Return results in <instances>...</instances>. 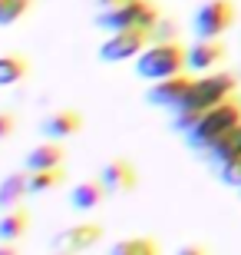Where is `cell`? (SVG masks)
Returning <instances> with one entry per match:
<instances>
[{"label": "cell", "mask_w": 241, "mask_h": 255, "mask_svg": "<svg viewBox=\"0 0 241 255\" xmlns=\"http://www.w3.org/2000/svg\"><path fill=\"white\" fill-rule=\"evenodd\" d=\"M235 90H238V80L232 73H205V76H195V86L192 93L185 96V103L175 110V129L188 132L198 126L202 113L215 110L218 103L225 100H235Z\"/></svg>", "instance_id": "1"}, {"label": "cell", "mask_w": 241, "mask_h": 255, "mask_svg": "<svg viewBox=\"0 0 241 255\" xmlns=\"http://www.w3.org/2000/svg\"><path fill=\"white\" fill-rule=\"evenodd\" d=\"M178 73H188V50L178 40L152 43L136 60V76L149 80V83H159V80H168V76H178Z\"/></svg>", "instance_id": "2"}, {"label": "cell", "mask_w": 241, "mask_h": 255, "mask_svg": "<svg viewBox=\"0 0 241 255\" xmlns=\"http://www.w3.org/2000/svg\"><path fill=\"white\" fill-rule=\"evenodd\" d=\"M238 126H241V100H225V103H218L215 110L202 113L198 126L188 132V142H192L195 149L208 152L215 142L222 139V136L235 132Z\"/></svg>", "instance_id": "3"}, {"label": "cell", "mask_w": 241, "mask_h": 255, "mask_svg": "<svg viewBox=\"0 0 241 255\" xmlns=\"http://www.w3.org/2000/svg\"><path fill=\"white\" fill-rule=\"evenodd\" d=\"M159 10L156 3H149V0H132L126 7H116V10H99L96 13V27L102 33H119V30H149V33H156L159 27Z\"/></svg>", "instance_id": "4"}, {"label": "cell", "mask_w": 241, "mask_h": 255, "mask_svg": "<svg viewBox=\"0 0 241 255\" xmlns=\"http://www.w3.org/2000/svg\"><path fill=\"white\" fill-rule=\"evenodd\" d=\"M238 17V7L232 0H205L202 7L195 10L192 17V30L198 40H218L222 33H228Z\"/></svg>", "instance_id": "5"}, {"label": "cell", "mask_w": 241, "mask_h": 255, "mask_svg": "<svg viewBox=\"0 0 241 255\" xmlns=\"http://www.w3.org/2000/svg\"><path fill=\"white\" fill-rule=\"evenodd\" d=\"M152 33L149 30H119V33H106L99 43L96 57L102 63H126V60H139V53L149 47Z\"/></svg>", "instance_id": "6"}, {"label": "cell", "mask_w": 241, "mask_h": 255, "mask_svg": "<svg viewBox=\"0 0 241 255\" xmlns=\"http://www.w3.org/2000/svg\"><path fill=\"white\" fill-rule=\"evenodd\" d=\"M99 239H102L99 222H76V226H66L53 236V252L80 255V252H86V249L99 246Z\"/></svg>", "instance_id": "7"}, {"label": "cell", "mask_w": 241, "mask_h": 255, "mask_svg": "<svg viewBox=\"0 0 241 255\" xmlns=\"http://www.w3.org/2000/svg\"><path fill=\"white\" fill-rule=\"evenodd\" d=\"M99 182L106 186L109 196H126L139 186V172H136V162H129L126 156H112L99 166Z\"/></svg>", "instance_id": "8"}, {"label": "cell", "mask_w": 241, "mask_h": 255, "mask_svg": "<svg viewBox=\"0 0 241 255\" xmlns=\"http://www.w3.org/2000/svg\"><path fill=\"white\" fill-rule=\"evenodd\" d=\"M192 86H195L192 73H178V76H168V80H159V83L149 86L146 103L165 106V110H178V106L185 103V96L192 93Z\"/></svg>", "instance_id": "9"}, {"label": "cell", "mask_w": 241, "mask_h": 255, "mask_svg": "<svg viewBox=\"0 0 241 255\" xmlns=\"http://www.w3.org/2000/svg\"><path fill=\"white\" fill-rule=\"evenodd\" d=\"M83 129V113L80 110H70V106H63V110H53V113H47L43 120H40V136L43 139H70V136H76V132Z\"/></svg>", "instance_id": "10"}, {"label": "cell", "mask_w": 241, "mask_h": 255, "mask_svg": "<svg viewBox=\"0 0 241 255\" xmlns=\"http://www.w3.org/2000/svg\"><path fill=\"white\" fill-rule=\"evenodd\" d=\"M63 159H66L63 146H60V142H53V139H43V142H37V146L27 152V159H23V169H27V172L60 169V166H63Z\"/></svg>", "instance_id": "11"}, {"label": "cell", "mask_w": 241, "mask_h": 255, "mask_svg": "<svg viewBox=\"0 0 241 255\" xmlns=\"http://www.w3.org/2000/svg\"><path fill=\"white\" fill-rule=\"evenodd\" d=\"M225 60V47L218 40H198L188 47V73H205Z\"/></svg>", "instance_id": "12"}, {"label": "cell", "mask_w": 241, "mask_h": 255, "mask_svg": "<svg viewBox=\"0 0 241 255\" xmlns=\"http://www.w3.org/2000/svg\"><path fill=\"white\" fill-rule=\"evenodd\" d=\"M106 186L99 179H86V182H76L73 189H70V206L80 209V212H93L106 202Z\"/></svg>", "instance_id": "13"}, {"label": "cell", "mask_w": 241, "mask_h": 255, "mask_svg": "<svg viewBox=\"0 0 241 255\" xmlns=\"http://www.w3.org/2000/svg\"><path fill=\"white\" fill-rule=\"evenodd\" d=\"M30 196V172H10V176H3L0 179V209L7 212V209H17L23 199Z\"/></svg>", "instance_id": "14"}, {"label": "cell", "mask_w": 241, "mask_h": 255, "mask_svg": "<svg viewBox=\"0 0 241 255\" xmlns=\"http://www.w3.org/2000/svg\"><path fill=\"white\" fill-rule=\"evenodd\" d=\"M30 229V212L23 206L17 209H7L3 216H0V242H7V246H17L20 239L27 236Z\"/></svg>", "instance_id": "15"}, {"label": "cell", "mask_w": 241, "mask_h": 255, "mask_svg": "<svg viewBox=\"0 0 241 255\" xmlns=\"http://www.w3.org/2000/svg\"><path fill=\"white\" fill-rule=\"evenodd\" d=\"M30 60L23 53H0V86H13L20 80H27Z\"/></svg>", "instance_id": "16"}, {"label": "cell", "mask_w": 241, "mask_h": 255, "mask_svg": "<svg viewBox=\"0 0 241 255\" xmlns=\"http://www.w3.org/2000/svg\"><path fill=\"white\" fill-rule=\"evenodd\" d=\"M109 255H162V249H159L156 239L132 236V239H119V242L109 249Z\"/></svg>", "instance_id": "17"}, {"label": "cell", "mask_w": 241, "mask_h": 255, "mask_svg": "<svg viewBox=\"0 0 241 255\" xmlns=\"http://www.w3.org/2000/svg\"><path fill=\"white\" fill-rule=\"evenodd\" d=\"M208 156H212L218 166H225V162H232L241 156V126L235 132H228V136H222V139L215 142L212 149H208Z\"/></svg>", "instance_id": "18"}, {"label": "cell", "mask_w": 241, "mask_h": 255, "mask_svg": "<svg viewBox=\"0 0 241 255\" xmlns=\"http://www.w3.org/2000/svg\"><path fill=\"white\" fill-rule=\"evenodd\" d=\"M66 182V169H43V172H30V196H43L50 189H60Z\"/></svg>", "instance_id": "19"}, {"label": "cell", "mask_w": 241, "mask_h": 255, "mask_svg": "<svg viewBox=\"0 0 241 255\" xmlns=\"http://www.w3.org/2000/svg\"><path fill=\"white\" fill-rule=\"evenodd\" d=\"M33 10V0H0V27H13Z\"/></svg>", "instance_id": "20"}, {"label": "cell", "mask_w": 241, "mask_h": 255, "mask_svg": "<svg viewBox=\"0 0 241 255\" xmlns=\"http://www.w3.org/2000/svg\"><path fill=\"white\" fill-rule=\"evenodd\" d=\"M218 169H222V179L228 182V186H238L241 189V156L232 159V162H225V166H218Z\"/></svg>", "instance_id": "21"}, {"label": "cell", "mask_w": 241, "mask_h": 255, "mask_svg": "<svg viewBox=\"0 0 241 255\" xmlns=\"http://www.w3.org/2000/svg\"><path fill=\"white\" fill-rule=\"evenodd\" d=\"M13 129H17V116L10 113V110H0V142L10 139V136H13Z\"/></svg>", "instance_id": "22"}, {"label": "cell", "mask_w": 241, "mask_h": 255, "mask_svg": "<svg viewBox=\"0 0 241 255\" xmlns=\"http://www.w3.org/2000/svg\"><path fill=\"white\" fill-rule=\"evenodd\" d=\"M175 255H212V252H208L205 246H182Z\"/></svg>", "instance_id": "23"}, {"label": "cell", "mask_w": 241, "mask_h": 255, "mask_svg": "<svg viewBox=\"0 0 241 255\" xmlns=\"http://www.w3.org/2000/svg\"><path fill=\"white\" fill-rule=\"evenodd\" d=\"M99 3V10H116V7H126V3H132V0H96Z\"/></svg>", "instance_id": "24"}, {"label": "cell", "mask_w": 241, "mask_h": 255, "mask_svg": "<svg viewBox=\"0 0 241 255\" xmlns=\"http://www.w3.org/2000/svg\"><path fill=\"white\" fill-rule=\"evenodd\" d=\"M0 255H20L17 246H7V242H0Z\"/></svg>", "instance_id": "25"}, {"label": "cell", "mask_w": 241, "mask_h": 255, "mask_svg": "<svg viewBox=\"0 0 241 255\" xmlns=\"http://www.w3.org/2000/svg\"><path fill=\"white\" fill-rule=\"evenodd\" d=\"M53 255H66V252H53Z\"/></svg>", "instance_id": "26"}]
</instances>
